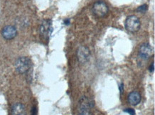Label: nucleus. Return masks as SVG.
I'll use <instances>...</instances> for the list:
<instances>
[{"label":"nucleus","mask_w":155,"mask_h":115,"mask_svg":"<svg viewBox=\"0 0 155 115\" xmlns=\"http://www.w3.org/2000/svg\"><path fill=\"white\" fill-rule=\"evenodd\" d=\"M93 107L94 102L87 97H84L79 101V115H92L91 109Z\"/></svg>","instance_id":"f257e3e1"},{"label":"nucleus","mask_w":155,"mask_h":115,"mask_svg":"<svg viewBox=\"0 0 155 115\" xmlns=\"http://www.w3.org/2000/svg\"><path fill=\"white\" fill-rule=\"evenodd\" d=\"M125 29L127 31L132 33H135L140 29L141 22L138 17L136 16L132 15L127 18L124 22Z\"/></svg>","instance_id":"f03ea898"},{"label":"nucleus","mask_w":155,"mask_h":115,"mask_svg":"<svg viewBox=\"0 0 155 115\" xmlns=\"http://www.w3.org/2000/svg\"><path fill=\"white\" fill-rule=\"evenodd\" d=\"M31 68V61L27 57H21L15 63V69L20 74L27 73Z\"/></svg>","instance_id":"7ed1b4c3"},{"label":"nucleus","mask_w":155,"mask_h":115,"mask_svg":"<svg viewBox=\"0 0 155 115\" xmlns=\"http://www.w3.org/2000/svg\"><path fill=\"white\" fill-rule=\"evenodd\" d=\"M93 14L99 18L104 17L109 12V7L104 2L97 1L94 4L92 7Z\"/></svg>","instance_id":"20e7f679"},{"label":"nucleus","mask_w":155,"mask_h":115,"mask_svg":"<svg viewBox=\"0 0 155 115\" xmlns=\"http://www.w3.org/2000/svg\"><path fill=\"white\" fill-rule=\"evenodd\" d=\"M52 22L49 19L44 20L40 26L39 32H40V36L43 40L47 41L50 37L52 33Z\"/></svg>","instance_id":"39448f33"},{"label":"nucleus","mask_w":155,"mask_h":115,"mask_svg":"<svg viewBox=\"0 0 155 115\" xmlns=\"http://www.w3.org/2000/svg\"><path fill=\"white\" fill-rule=\"evenodd\" d=\"M153 53V48L149 43H144L141 45L138 57L142 61H147Z\"/></svg>","instance_id":"423d86ee"},{"label":"nucleus","mask_w":155,"mask_h":115,"mask_svg":"<svg viewBox=\"0 0 155 115\" xmlns=\"http://www.w3.org/2000/svg\"><path fill=\"white\" fill-rule=\"evenodd\" d=\"M17 34V29L13 26H6L2 30V35L7 40H11L16 37Z\"/></svg>","instance_id":"0eeeda50"},{"label":"nucleus","mask_w":155,"mask_h":115,"mask_svg":"<svg viewBox=\"0 0 155 115\" xmlns=\"http://www.w3.org/2000/svg\"><path fill=\"white\" fill-rule=\"evenodd\" d=\"M77 57L79 61L81 63H85L88 62L90 57V52L88 48L86 46H80L77 51Z\"/></svg>","instance_id":"6e6552de"},{"label":"nucleus","mask_w":155,"mask_h":115,"mask_svg":"<svg viewBox=\"0 0 155 115\" xmlns=\"http://www.w3.org/2000/svg\"><path fill=\"white\" fill-rule=\"evenodd\" d=\"M141 95L140 92L137 91H133V92H130L128 96V101L130 104L133 105V106H137L141 102Z\"/></svg>","instance_id":"1a4fd4ad"},{"label":"nucleus","mask_w":155,"mask_h":115,"mask_svg":"<svg viewBox=\"0 0 155 115\" xmlns=\"http://www.w3.org/2000/svg\"><path fill=\"white\" fill-rule=\"evenodd\" d=\"M12 115H26L25 106L21 103H16L12 108Z\"/></svg>","instance_id":"9d476101"},{"label":"nucleus","mask_w":155,"mask_h":115,"mask_svg":"<svg viewBox=\"0 0 155 115\" xmlns=\"http://www.w3.org/2000/svg\"><path fill=\"white\" fill-rule=\"evenodd\" d=\"M147 9H148V6L147 5H144L140 6V7H139L137 8V11L138 12L145 13L147 11Z\"/></svg>","instance_id":"9b49d317"},{"label":"nucleus","mask_w":155,"mask_h":115,"mask_svg":"<svg viewBox=\"0 0 155 115\" xmlns=\"http://www.w3.org/2000/svg\"><path fill=\"white\" fill-rule=\"evenodd\" d=\"M124 112L127 113V114H130V115H135V111L134 110H133L132 108H127V109H125L124 110Z\"/></svg>","instance_id":"f8f14e48"},{"label":"nucleus","mask_w":155,"mask_h":115,"mask_svg":"<svg viewBox=\"0 0 155 115\" xmlns=\"http://www.w3.org/2000/svg\"><path fill=\"white\" fill-rule=\"evenodd\" d=\"M31 115H37V109L36 106H34L32 109H31Z\"/></svg>","instance_id":"ddd939ff"},{"label":"nucleus","mask_w":155,"mask_h":115,"mask_svg":"<svg viewBox=\"0 0 155 115\" xmlns=\"http://www.w3.org/2000/svg\"><path fill=\"white\" fill-rule=\"evenodd\" d=\"M119 88H120V93H121V95H122V93L124 92V84H123V83H121V84L120 85V86H119Z\"/></svg>","instance_id":"4468645a"},{"label":"nucleus","mask_w":155,"mask_h":115,"mask_svg":"<svg viewBox=\"0 0 155 115\" xmlns=\"http://www.w3.org/2000/svg\"><path fill=\"white\" fill-rule=\"evenodd\" d=\"M149 69H150V72H153V71H154V63H152V64L150 65V68H149Z\"/></svg>","instance_id":"2eb2a0df"},{"label":"nucleus","mask_w":155,"mask_h":115,"mask_svg":"<svg viewBox=\"0 0 155 115\" xmlns=\"http://www.w3.org/2000/svg\"><path fill=\"white\" fill-rule=\"evenodd\" d=\"M69 23H70V20H69V19H67V20L64 21V24L68 25L69 24Z\"/></svg>","instance_id":"dca6fc26"}]
</instances>
